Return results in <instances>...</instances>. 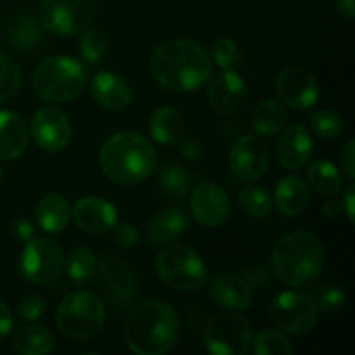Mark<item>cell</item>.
<instances>
[{"label":"cell","instance_id":"6da1fadb","mask_svg":"<svg viewBox=\"0 0 355 355\" xmlns=\"http://www.w3.org/2000/svg\"><path fill=\"white\" fill-rule=\"evenodd\" d=\"M151 73L156 83L170 92H193L211 75V59L193 40H168L155 49Z\"/></svg>","mask_w":355,"mask_h":355},{"label":"cell","instance_id":"7a4b0ae2","mask_svg":"<svg viewBox=\"0 0 355 355\" xmlns=\"http://www.w3.org/2000/svg\"><path fill=\"white\" fill-rule=\"evenodd\" d=\"M324 245L309 231L290 232L272 248L274 276L293 288L312 286L324 269Z\"/></svg>","mask_w":355,"mask_h":355},{"label":"cell","instance_id":"3957f363","mask_svg":"<svg viewBox=\"0 0 355 355\" xmlns=\"http://www.w3.org/2000/svg\"><path fill=\"white\" fill-rule=\"evenodd\" d=\"M179 319L165 302L151 300L137 305L128 314L123 338L128 349L137 355H163L175 345Z\"/></svg>","mask_w":355,"mask_h":355},{"label":"cell","instance_id":"277c9868","mask_svg":"<svg viewBox=\"0 0 355 355\" xmlns=\"http://www.w3.org/2000/svg\"><path fill=\"white\" fill-rule=\"evenodd\" d=\"M99 162L107 179L121 186H134L153 173L156 151L139 132H116L103 144Z\"/></svg>","mask_w":355,"mask_h":355},{"label":"cell","instance_id":"5b68a950","mask_svg":"<svg viewBox=\"0 0 355 355\" xmlns=\"http://www.w3.org/2000/svg\"><path fill=\"white\" fill-rule=\"evenodd\" d=\"M87 87V69L68 55L44 59L33 73V89L47 103H69Z\"/></svg>","mask_w":355,"mask_h":355},{"label":"cell","instance_id":"8992f818","mask_svg":"<svg viewBox=\"0 0 355 355\" xmlns=\"http://www.w3.org/2000/svg\"><path fill=\"white\" fill-rule=\"evenodd\" d=\"M106 322L104 304L90 291H73L55 312L59 331L71 340H90L99 335Z\"/></svg>","mask_w":355,"mask_h":355},{"label":"cell","instance_id":"52a82bcc","mask_svg":"<svg viewBox=\"0 0 355 355\" xmlns=\"http://www.w3.org/2000/svg\"><path fill=\"white\" fill-rule=\"evenodd\" d=\"M156 272L166 284L179 291L200 290L207 283V266L194 250L170 245L156 257Z\"/></svg>","mask_w":355,"mask_h":355},{"label":"cell","instance_id":"ba28073f","mask_svg":"<svg viewBox=\"0 0 355 355\" xmlns=\"http://www.w3.org/2000/svg\"><path fill=\"white\" fill-rule=\"evenodd\" d=\"M203 342L214 355H243L252 345V324L236 311L220 312L208 321Z\"/></svg>","mask_w":355,"mask_h":355},{"label":"cell","instance_id":"9c48e42d","mask_svg":"<svg viewBox=\"0 0 355 355\" xmlns=\"http://www.w3.org/2000/svg\"><path fill=\"white\" fill-rule=\"evenodd\" d=\"M96 17V0H42L40 21L51 33L71 37L90 26Z\"/></svg>","mask_w":355,"mask_h":355},{"label":"cell","instance_id":"30bf717a","mask_svg":"<svg viewBox=\"0 0 355 355\" xmlns=\"http://www.w3.org/2000/svg\"><path fill=\"white\" fill-rule=\"evenodd\" d=\"M274 324L290 335H305L318 321V305L304 291H283L269 305Z\"/></svg>","mask_w":355,"mask_h":355},{"label":"cell","instance_id":"8fae6325","mask_svg":"<svg viewBox=\"0 0 355 355\" xmlns=\"http://www.w3.org/2000/svg\"><path fill=\"white\" fill-rule=\"evenodd\" d=\"M64 267L61 246L49 238H31L19 257V272L30 283L47 284L58 279Z\"/></svg>","mask_w":355,"mask_h":355},{"label":"cell","instance_id":"7c38bea8","mask_svg":"<svg viewBox=\"0 0 355 355\" xmlns=\"http://www.w3.org/2000/svg\"><path fill=\"white\" fill-rule=\"evenodd\" d=\"M269 166V149L259 135H243L229 153V168L243 182L260 179Z\"/></svg>","mask_w":355,"mask_h":355},{"label":"cell","instance_id":"4fadbf2b","mask_svg":"<svg viewBox=\"0 0 355 355\" xmlns=\"http://www.w3.org/2000/svg\"><path fill=\"white\" fill-rule=\"evenodd\" d=\"M276 94L293 110H309L319 99V83L309 69L288 66L277 75Z\"/></svg>","mask_w":355,"mask_h":355},{"label":"cell","instance_id":"5bb4252c","mask_svg":"<svg viewBox=\"0 0 355 355\" xmlns=\"http://www.w3.org/2000/svg\"><path fill=\"white\" fill-rule=\"evenodd\" d=\"M208 103L224 116H238L248 107V87L232 69H222L208 87Z\"/></svg>","mask_w":355,"mask_h":355},{"label":"cell","instance_id":"9a60e30c","mask_svg":"<svg viewBox=\"0 0 355 355\" xmlns=\"http://www.w3.org/2000/svg\"><path fill=\"white\" fill-rule=\"evenodd\" d=\"M31 135L44 151H61L71 141V123L59 107H42L31 118Z\"/></svg>","mask_w":355,"mask_h":355},{"label":"cell","instance_id":"2e32d148","mask_svg":"<svg viewBox=\"0 0 355 355\" xmlns=\"http://www.w3.org/2000/svg\"><path fill=\"white\" fill-rule=\"evenodd\" d=\"M101 288L114 305H127L137 293L135 270L118 255H107L99 263Z\"/></svg>","mask_w":355,"mask_h":355},{"label":"cell","instance_id":"e0dca14e","mask_svg":"<svg viewBox=\"0 0 355 355\" xmlns=\"http://www.w3.org/2000/svg\"><path fill=\"white\" fill-rule=\"evenodd\" d=\"M231 205L225 191L214 182H203L191 193V211L198 224L217 227L227 218Z\"/></svg>","mask_w":355,"mask_h":355},{"label":"cell","instance_id":"ac0fdd59","mask_svg":"<svg viewBox=\"0 0 355 355\" xmlns=\"http://www.w3.org/2000/svg\"><path fill=\"white\" fill-rule=\"evenodd\" d=\"M73 222L89 234H104L113 231L118 222L116 208L107 200L97 196L80 198L71 210Z\"/></svg>","mask_w":355,"mask_h":355},{"label":"cell","instance_id":"d6986e66","mask_svg":"<svg viewBox=\"0 0 355 355\" xmlns=\"http://www.w3.org/2000/svg\"><path fill=\"white\" fill-rule=\"evenodd\" d=\"M276 153L281 166L288 170H300L311 162L314 142L307 128L302 125H291L281 134Z\"/></svg>","mask_w":355,"mask_h":355},{"label":"cell","instance_id":"ffe728a7","mask_svg":"<svg viewBox=\"0 0 355 355\" xmlns=\"http://www.w3.org/2000/svg\"><path fill=\"white\" fill-rule=\"evenodd\" d=\"M214 300L229 311L241 312L250 309L253 302V291L248 281L236 274H220L210 286Z\"/></svg>","mask_w":355,"mask_h":355},{"label":"cell","instance_id":"44dd1931","mask_svg":"<svg viewBox=\"0 0 355 355\" xmlns=\"http://www.w3.org/2000/svg\"><path fill=\"white\" fill-rule=\"evenodd\" d=\"M92 97L106 110L120 111L132 103V90L121 76L111 71L97 73L90 85Z\"/></svg>","mask_w":355,"mask_h":355},{"label":"cell","instance_id":"7402d4cb","mask_svg":"<svg viewBox=\"0 0 355 355\" xmlns=\"http://www.w3.org/2000/svg\"><path fill=\"white\" fill-rule=\"evenodd\" d=\"M311 187L300 175H286L277 182L274 191V205L279 214L286 217H295L302 214L309 205Z\"/></svg>","mask_w":355,"mask_h":355},{"label":"cell","instance_id":"603a6c76","mask_svg":"<svg viewBox=\"0 0 355 355\" xmlns=\"http://www.w3.org/2000/svg\"><path fill=\"white\" fill-rule=\"evenodd\" d=\"M28 146V128L23 118L12 111H0V159H14Z\"/></svg>","mask_w":355,"mask_h":355},{"label":"cell","instance_id":"cb8c5ba5","mask_svg":"<svg viewBox=\"0 0 355 355\" xmlns=\"http://www.w3.org/2000/svg\"><path fill=\"white\" fill-rule=\"evenodd\" d=\"M37 222L42 231L49 234H59L66 229L69 220L68 201L58 193H51L40 200L37 205Z\"/></svg>","mask_w":355,"mask_h":355},{"label":"cell","instance_id":"d4e9b609","mask_svg":"<svg viewBox=\"0 0 355 355\" xmlns=\"http://www.w3.org/2000/svg\"><path fill=\"white\" fill-rule=\"evenodd\" d=\"M186 227L187 218L184 211L170 208L151 218L148 224V238L153 245H170L184 234Z\"/></svg>","mask_w":355,"mask_h":355},{"label":"cell","instance_id":"484cf974","mask_svg":"<svg viewBox=\"0 0 355 355\" xmlns=\"http://www.w3.org/2000/svg\"><path fill=\"white\" fill-rule=\"evenodd\" d=\"M148 127L149 134L158 144H175L184 134V118L173 107L163 106L151 114Z\"/></svg>","mask_w":355,"mask_h":355},{"label":"cell","instance_id":"4316f807","mask_svg":"<svg viewBox=\"0 0 355 355\" xmlns=\"http://www.w3.org/2000/svg\"><path fill=\"white\" fill-rule=\"evenodd\" d=\"M288 121V111L279 101H262L253 110L252 127L259 137H272L279 134Z\"/></svg>","mask_w":355,"mask_h":355},{"label":"cell","instance_id":"83f0119b","mask_svg":"<svg viewBox=\"0 0 355 355\" xmlns=\"http://www.w3.org/2000/svg\"><path fill=\"white\" fill-rule=\"evenodd\" d=\"M12 343L23 355H45L54 349V336L45 326L28 324L14 333Z\"/></svg>","mask_w":355,"mask_h":355},{"label":"cell","instance_id":"f1b7e54d","mask_svg":"<svg viewBox=\"0 0 355 355\" xmlns=\"http://www.w3.org/2000/svg\"><path fill=\"white\" fill-rule=\"evenodd\" d=\"M307 180L309 187L318 194H322V196H336L343 187L340 170L326 159H319L309 166Z\"/></svg>","mask_w":355,"mask_h":355},{"label":"cell","instance_id":"f546056e","mask_svg":"<svg viewBox=\"0 0 355 355\" xmlns=\"http://www.w3.org/2000/svg\"><path fill=\"white\" fill-rule=\"evenodd\" d=\"M42 30L37 21L28 14H21L10 21L7 28V40L19 51H30L40 42Z\"/></svg>","mask_w":355,"mask_h":355},{"label":"cell","instance_id":"4dcf8cb0","mask_svg":"<svg viewBox=\"0 0 355 355\" xmlns=\"http://www.w3.org/2000/svg\"><path fill=\"white\" fill-rule=\"evenodd\" d=\"M66 274L75 284H85L94 277L97 269L96 255L89 248H75L66 259Z\"/></svg>","mask_w":355,"mask_h":355},{"label":"cell","instance_id":"1f68e13d","mask_svg":"<svg viewBox=\"0 0 355 355\" xmlns=\"http://www.w3.org/2000/svg\"><path fill=\"white\" fill-rule=\"evenodd\" d=\"M239 208L250 217H267L272 210V198L266 187L245 186L238 194Z\"/></svg>","mask_w":355,"mask_h":355},{"label":"cell","instance_id":"d6a6232c","mask_svg":"<svg viewBox=\"0 0 355 355\" xmlns=\"http://www.w3.org/2000/svg\"><path fill=\"white\" fill-rule=\"evenodd\" d=\"M78 49L82 58L85 59L89 64L101 61L107 51V35L103 28L99 26H87L85 30L80 31Z\"/></svg>","mask_w":355,"mask_h":355},{"label":"cell","instance_id":"836d02e7","mask_svg":"<svg viewBox=\"0 0 355 355\" xmlns=\"http://www.w3.org/2000/svg\"><path fill=\"white\" fill-rule=\"evenodd\" d=\"M253 354L257 355H290L293 354V345L286 335L276 329H262L252 340Z\"/></svg>","mask_w":355,"mask_h":355},{"label":"cell","instance_id":"e575fe53","mask_svg":"<svg viewBox=\"0 0 355 355\" xmlns=\"http://www.w3.org/2000/svg\"><path fill=\"white\" fill-rule=\"evenodd\" d=\"M21 87V71L12 58L0 52V103L12 99Z\"/></svg>","mask_w":355,"mask_h":355},{"label":"cell","instance_id":"d590c367","mask_svg":"<svg viewBox=\"0 0 355 355\" xmlns=\"http://www.w3.org/2000/svg\"><path fill=\"white\" fill-rule=\"evenodd\" d=\"M311 123L315 134L322 139H336L343 132L342 118L331 110L315 111L311 118Z\"/></svg>","mask_w":355,"mask_h":355},{"label":"cell","instance_id":"8d00e7d4","mask_svg":"<svg viewBox=\"0 0 355 355\" xmlns=\"http://www.w3.org/2000/svg\"><path fill=\"white\" fill-rule=\"evenodd\" d=\"M163 189L172 196H186L191 189V179L180 166L168 165L163 168L159 177Z\"/></svg>","mask_w":355,"mask_h":355},{"label":"cell","instance_id":"74e56055","mask_svg":"<svg viewBox=\"0 0 355 355\" xmlns=\"http://www.w3.org/2000/svg\"><path fill=\"white\" fill-rule=\"evenodd\" d=\"M211 58L220 69H231L238 58V49L231 38H218L211 47Z\"/></svg>","mask_w":355,"mask_h":355},{"label":"cell","instance_id":"f35d334b","mask_svg":"<svg viewBox=\"0 0 355 355\" xmlns=\"http://www.w3.org/2000/svg\"><path fill=\"white\" fill-rule=\"evenodd\" d=\"M314 302L318 305V311L333 312L345 304V291L335 284H329V286L321 288L318 291V297L314 298Z\"/></svg>","mask_w":355,"mask_h":355},{"label":"cell","instance_id":"ab89813d","mask_svg":"<svg viewBox=\"0 0 355 355\" xmlns=\"http://www.w3.org/2000/svg\"><path fill=\"white\" fill-rule=\"evenodd\" d=\"M17 314L26 321H38L45 314V302L38 295H28L17 304Z\"/></svg>","mask_w":355,"mask_h":355},{"label":"cell","instance_id":"60d3db41","mask_svg":"<svg viewBox=\"0 0 355 355\" xmlns=\"http://www.w3.org/2000/svg\"><path fill=\"white\" fill-rule=\"evenodd\" d=\"M114 241L121 246V248H134L139 243V231L130 224H120L114 225Z\"/></svg>","mask_w":355,"mask_h":355},{"label":"cell","instance_id":"b9f144b4","mask_svg":"<svg viewBox=\"0 0 355 355\" xmlns=\"http://www.w3.org/2000/svg\"><path fill=\"white\" fill-rule=\"evenodd\" d=\"M340 162H342V170L349 179L355 177V142L350 139L347 146L343 148L342 155H340Z\"/></svg>","mask_w":355,"mask_h":355},{"label":"cell","instance_id":"7bdbcfd3","mask_svg":"<svg viewBox=\"0 0 355 355\" xmlns=\"http://www.w3.org/2000/svg\"><path fill=\"white\" fill-rule=\"evenodd\" d=\"M180 151H182V155L186 156V158L198 159L201 156V153H203V144H201L200 141H196V139L189 137L186 139V141H182Z\"/></svg>","mask_w":355,"mask_h":355},{"label":"cell","instance_id":"ee69618b","mask_svg":"<svg viewBox=\"0 0 355 355\" xmlns=\"http://www.w3.org/2000/svg\"><path fill=\"white\" fill-rule=\"evenodd\" d=\"M10 328H12V315H10V311L6 302L0 298V340L9 335Z\"/></svg>","mask_w":355,"mask_h":355},{"label":"cell","instance_id":"f6af8a7d","mask_svg":"<svg viewBox=\"0 0 355 355\" xmlns=\"http://www.w3.org/2000/svg\"><path fill=\"white\" fill-rule=\"evenodd\" d=\"M14 234H16L21 241L28 243L35 234L33 225H31L28 220H17L16 224H14Z\"/></svg>","mask_w":355,"mask_h":355},{"label":"cell","instance_id":"bcb514c9","mask_svg":"<svg viewBox=\"0 0 355 355\" xmlns=\"http://www.w3.org/2000/svg\"><path fill=\"white\" fill-rule=\"evenodd\" d=\"M322 211H324L326 218H338L343 211V203L342 201H326L324 207H322Z\"/></svg>","mask_w":355,"mask_h":355},{"label":"cell","instance_id":"7dc6e473","mask_svg":"<svg viewBox=\"0 0 355 355\" xmlns=\"http://www.w3.org/2000/svg\"><path fill=\"white\" fill-rule=\"evenodd\" d=\"M354 193H355V186H350L349 191L345 194V200L342 201L343 203V210H345L347 217H349L350 222H354Z\"/></svg>","mask_w":355,"mask_h":355},{"label":"cell","instance_id":"c3c4849f","mask_svg":"<svg viewBox=\"0 0 355 355\" xmlns=\"http://www.w3.org/2000/svg\"><path fill=\"white\" fill-rule=\"evenodd\" d=\"M336 7H338V12L342 16H345L347 19H352L355 14L354 0H336Z\"/></svg>","mask_w":355,"mask_h":355},{"label":"cell","instance_id":"681fc988","mask_svg":"<svg viewBox=\"0 0 355 355\" xmlns=\"http://www.w3.org/2000/svg\"><path fill=\"white\" fill-rule=\"evenodd\" d=\"M0 184H2V168H0Z\"/></svg>","mask_w":355,"mask_h":355}]
</instances>
